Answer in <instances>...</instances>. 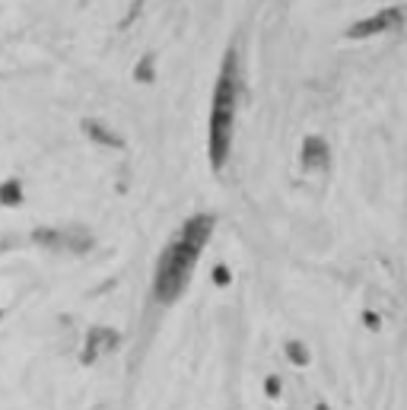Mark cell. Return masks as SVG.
I'll list each match as a JSON object with an SVG mask.
<instances>
[{
	"label": "cell",
	"instance_id": "obj_1",
	"mask_svg": "<svg viewBox=\"0 0 407 410\" xmlns=\"http://www.w3.org/2000/svg\"><path fill=\"white\" fill-rule=\"evenodd\" d=\"M213 226L216 220L210 214H194L191 220L182 223L178 236L163 248L156 271H153V299L156 303L172 305L188 289V280H191L194 267H198V258L204 252V245L210 242Z\"/></svg>",
	"mask_w": 407,
	"mask_h": 410
},
{
	"label": "cell",
	"instance_id": "obj_2",
	"mask_svg": "<svg viewBox=\"0 0 407 410\" xmlns=\"http://www.w3.org/2000/svg\"><path fill=\"white\" fill-rule=\"evenodd\" d=\"M239 92H242L239 54H236V48H229V51H226V58H223V67H220V74H216L213 105H210L207 153H210V169H213V172H223L226 159H229V150H233Z\"/></svg>",
	"mask_w": 407,
	"mask_h": 410
},
{
	"label": "cell",
	"instance_id": "obj_3",
	"mask_svg": "<svg viewBox=\"0 0 407 410\" xmlns=\"http://www.w3.org/2000/svg\"><path fill=\"white\" fill-rule=\"evenodd\" d=\"M404 25V7H385L375 17L359 19L347 29V39H366V35H379V32H395Z\"/></svg>",
	"mask_w": 407,
	"mask_h": 410
},
{
	"label": "cell",
	"instance_id": "obj_4",
	"mask_svg": "<svg viewBox=\"0 0 407 410\" xmlns=\"http://www.w3.org/2000/svg\"><path fill=\"white\" fill-rule=\"evenodd\" d=\"M118 347V334L112 328H92L90 337H86V347H83V362H96L105 350Z\"/></svg>",
	"mask_w": 407,
	"mask_h": 410
},
{
	"label": "cell",
	"instance_id": "obj_5",
	"mask_svg": "<svg viewBox=\"0 0 407 410\" xmlns=\"http://www.w3.org/2000/svg\"><path fill=\"white\" fill-rule=\"evenodd\" d=\"M328 159H331V153H328V143L322 137L302 140V165L306 169H328Z\"/></svg>",
	"mask_w": 407,
	"mask_h": 410
},
{
	"label": "cell",
	"instance_id": "obj_6",
	"mask_svg": "<svg viewBox=\"0 0 407 410\" xmlns=\"http://www.w3.org/2000/svg\"><path fill=\"white\" fill-rule=\"evenodd\" d=\"M83 131L90 134V140H96V143H102V147H125V140L118 137V134H112L105 127V124H99V121H83Z\"/></svg>",
	"mask_w": 407,
	"mask_h": 410
},
{
	"label": "cell",
	"instance_id": "obj_7",
	"mask_svg": "<svg viewBox=\"0 0 407 410\" xmlns=\"http://www.w3.org/2000/svg\"><path fill=\"white\" fill-rule=\"evenodd\" d=\"M0 204L3 207H19L23 204V185L17 178H7L0 185Z\"/></svg>",
	"mask_w": 407,
	"mask_h": 410
},
{
	"label": "cell",
	"instance_id": "obj_8",
	"mask_svg": "<svg viewBox=\"0 0 407 410\" xmlns=\"http://www.w3.org/2000/svg\"><path fill=\"white\" fill-rule=\"evenodd\" d=\"M134 76H137L140 83H153V80H156V58H153V54H143L140 64L134 67Z\"/></svg>",
	"mask_w": 407,
	"mask_h": 410
},
{
	"label": "cell",
	"instance_id": "obj_9",
	"mask_svg": "<svg viewBox=\"0 0 407 410\" xmlns=\"http://www.w3.org/2000/svg\"><path fill=\"white\" fill-rule=\"evenodd\" d=\"M286 356H290V362H296V366H309V362H312L309 347L300 344V340H290V344H286Z\"/></svg>",
	"mask_w": 407,
	"mask_h": 410
},
{
	"label": "cell",
	"instance_id": "obj_10",
	"mask_svg": "<svg viewBox=\"0 0 407 410\" xmlns=\"http://www.w3.org/2000/svg\"><path fill=\"white\" fill-rule=\"evenodd\" d=\"M229 280H233L229 277V267H226V264H216L213 267V283L216 287H229Z\"/></svg>",
	"mask_w": 407,
	"mask_h": 410
},
{
	"label": "cell",
	"instance_id": "obj_11",
	"mask_svg": "<svg viewBox=\"0 0 407 410\" xmlns=\"http://www.w3.org/2000/svg\"><path fill=\"white\" fill-rule=\"evenodd\" d=\"M264 394H271V398H280V378L277 376H271L264 382Z\"/></svg>",
	"mask_w": 407,
	"mask_h": 410
},
{
	"label": "cell",
	"instance_id": "obj_12",
	"mask_svg": "<svg viewBox=\"0 0 407 410\" xmlns=\"http://www.w3.org/2000/svg\"><path fill=\"white\" fill-rule=\"evenodd\" d=\"M315 410H331V407H328V404H318V407Z\"/></svg>",
	"mask_w": 407,
	"mask_h": 410
},
{
	"label": "cell",
	"instance_id": "obj_13",
	"mask_svg": "<svg viewBox=\"0 0 407 410\" xmlns=\"http://www.w3.org/2000/svg\"><path fill=\"white\" fill-rule=\"evenodd\" d=\"M0 315H3V312H0Z\"/></svg>",
	"mask_w": 407,
	"mask_h": 410
}]
</instances>
